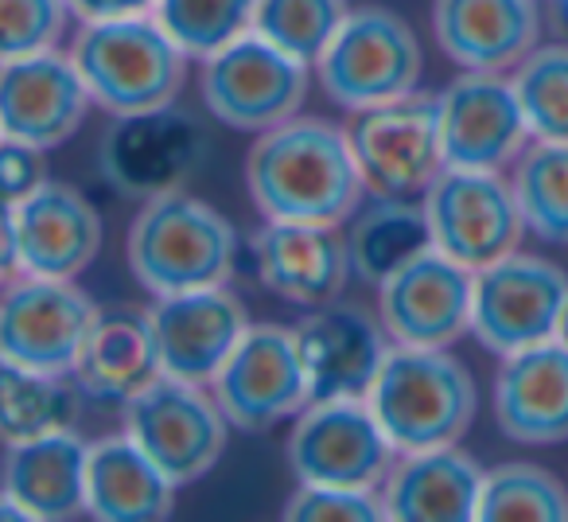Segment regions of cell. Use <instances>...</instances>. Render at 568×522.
<instances>
[{
	"mask_svg": "<svg viewBox=\"0 0 568 522\" xmlns=\"http://www.w3.org/2000/svg\"><path fill=\"white\" fill-rule=\"evenodd\" d=\"M245 188L265 219L320 227H339L366 195L347 129L301 113L257 133L245 157Z\"/></svg>",
	"mask_w": 568,
	"mask_h": 522,
	"instance_id": "cell-1",
	"label": "cell"
},
{
	"mask_svg": "<svg viewBox=\"0 0 568 522\" xmlns=\"http://www.w3.org/2000/svg\"><path fill=\"white\" fill-rule=\"evenodd\" d=\"M20 273V230L17 203L0 199V281H12Z\"/></svg>",
	"mask_w": 568,
	"mask_h": 522,
	"instance_id": "cell-39",
	"label": "cell"
},
{
	"mask_svg": "<svg viewBox=\"0 0 568 522\" xmlns=\"http://www.w3.org/2000/svg\"><path fill=\"white\" fill-rule=\"evenodd\" d=\"M440 51L464 71H510L541 36L537 0H433Z\"/></svg>",
	"mask_w": 568,
	"mask_h": 522,
	"instance_id": "cell-23",
	"label": "cell"
},
{
	"mask_svg": "<svg viewBox=\"0 0 568 522\" xmlns=\"http://www.w3.org/2000/svg\"><path fill=\"white\" fill-rule=\"evenodd\" d=\"M475 273L428 245L378 285V317L394 343L448 348L471 332Z\"/></svg>",
	"mask_w": 568,
	"mask_h": 522,
	"instance_id": "cell-16",
	"label": "cell"
},
{
	"mask_svg": "<svg viewBox=\"0 0 568 522\" xmlns=\"http://www.w3.org/2000/svg\"><path fill=\"white\" fill-rule=\"evenodd\" d=\"M94 309L74 281L17 273L0 285V363L71 374Z\"/></svg>",
	"mask_w": 568,
	"mask_h": 522,
	"instance_id": "cell-14",
	"label": "cell"
},
{
	"mask_svg": "<svg viewBox=\"0 0 568 522\" xmlns=\"http://www.w3.org/2000/svg\"><path fill=\"white\" fill-rule=\"evenodd\" d=\"M149 320L156 335L160 371L183 382H199V387H211L219 367L250 328L242 301L226 285L156 297Z\"/></svg>",
	"mask_w": 568,
	"mask_h": 522,
	"instance_id": "cell-18",
	"label": "cell"
},
{
	"mask_svg": "<svg viewBox=\"0 0 568 522\" xmlns=\"http://www.w3.org/2000/svg\"><path fill=\"white\" fill-rule=\"evenodd\" d=\"M129 270L152 297L226 285L234 273L237 234L211 203L172 191L141 203L129 227Z\"/></svg>",
	"mask_w": 568,
	"mask_h": 522,
	"instance_id": "cell-3",
	"label": "cell"
},
{
	"mask_svg": "<svg viewBox=\"0 0 568 522\" xmlns=\"http://www.w3.org/2000/svg\"><path fill=\"white\" fill-rule=\"evenodd\" d=\"M67 12V0H0V63L55 48Z\"/></svg>",
	"mask_w": 568,
	"mask_h": 522,
	"instance_id": "cell-35",
	"label": "cell"
},
{
	"mask_svg": "<svg viewBox=\"0 0 568 522\" xmlns=\"http://www.w3.org/2000/svg\"><path fill=\"white\" fill-rule=\"evenodd\" d=\"M253 261H257V278L268 293L304 304V309L335 301L351 278L347 238L320 222L268 219L253 234Z\"/></svg>",
	"mask_w": 568,
	"mask_h": 522,
	"instance_id": "cell-21",
	"label": "cell"
},
{
	"mask_svg": "<svg viewBox=\"0 0 568 522\" xmlns=\"http://www.w3.org/2000/svg\"><path fill=\"white\" fill-rule=\"evenodd\" d=\"M206 129L180 106H156L141 113H113L98 141L102 180L125 199H160L183 191L206 160Z\"/></svg>",
	"mask_w": 568,
	"mask_h": 522,
	"instance_id": "cell-6",
	"label": "cell"
},
{
	"mask_svg": "<svg viewBox=\"0 0 568 522\" xmlns=\"http://www.w3.org/2000/svg\"><path fill=\"white\" fill-rule=\"evenodd\" d=\"M20 273L74 281L102 250V219L79 188L43 180L17 203Z\"/></svg>",
	"mask_w": 568,
	"mask_h": 522,
	"instance_id": "cell-20",
	"label": "cell"
},
{
	"mask_svg": "<svg viewBox=\"0 0 568 522\" xmlns=\"http://www.w3.org/2000/svg\"><path fill=\"white\" fill-rule=\"evenodd\" d=\"M568 301V273L537 253H506L475 273L471 335L495 355H514L557 335Z\"/></svg>",
	"mask_w": 568,
	"mask_h": 522,
	"instance_id": "cell-12",
	"label": "cell"
},
{
	"mask_svg": "<svg viewBox=\"0 0 568 522\" xmlns=\"http://www.w3.org/2000/svg\"><path fill=\"white\" fill-rule=\"evenodd\" d=\"M90 444L74 429L9 444L4 488L28 506L32 522H67L87 514Z\"/></svg>",
	"mask_w": 568,
	"mask_h": 522,
	"instance_id": "cell-27",
	"label": "cell"
},
{
	"mask_svg": "<svg viewBox=\"0 0 568 522\" xmlns=\"http://www.w3.org/2000/svg\"><path fill=\"white\" fill-rule=\"evenodd\" d=\"M347 137L358 175L374 199L425 195L428 183L444 172L436 98L420 90L358 110Z\"/></svg>",
	"mask_w": 568,
	"mask_h": 522,
	"instance_id": "cell-10",
	"label": "cell"
},
{
	"mask_svg": "<svg viewBox=\"0 0 568 522\" xmlns=\"http://www.w3.org/2000/svg\"><path fill=\"white\" fill-rule=\"evenodd\" d=\"M428 245H433V230H428L425 207L413 199H374V207L355 214V227L347 234L351 278L382 285L389 273H397Z\"/></svg>",
	"mask_w": 568,
	"mask_h": 522,
	"instance_id": "cell-28",
	"label": "cell"
},
{
	"mask_svg": "<svg viewBox=\"0 0 568 522\" xmlns=\"http://www.w3.org/2000/svg\"><path fill=\"white\" fill-rule=\"evenodd\" d=\"M347 17L343 0H257L253 32L301 63H316Z\"/></svg>",
	"mask_w": 568,
	"mask_h": 522,
	"instance_id": "cell-34",
	"label": "cell"
},
{
	"mask_svg": "<svg viewBox=\"0 0 568 522\" xmlns=\"http://www.w3.org/2000/svg\"><path fill=\"white\" fill-rule=\"evenodd\" d=\"M0 522H32L28 506L20 503V499L12 495L9 488H0Z\"/></svg>",
	"mask_w": 568,
	"mask_h": 522,
	"instance_id": "cell-40",
	"label": "cell"
},
{
	"mask_svg": "<svg viewBox=\"0 0 568 522\" xmlns=\"http://www.w3.org/2000/svg\"><path fill=\"white\" fill-rule=\"evenodd\" d=\"M175 506V483L129 433L90 444L87 514L98 522H164Z\"/></svg>",
	"mask_w": 568,
	"mask_h": 522,
	"instance_id": "cell-26",
	"label": "cell"
},
{
	"mask_svg": "<svg viewBox=\"0 0 568 522\" xmlns=\"http://www.w3.org/2000/svg\"><path fill=\"white\" fill-rule=\"evenodd\" d=\"M510 188L534 238L568 245V141H534L514 160Z\"/></svg>",
	"mask_w": 568,
	"mask_h": 522,
	"instance_id": "cell-30",
	"label": "cell"
},
{
	"mask_svg": "<svg viewBox=\"0 0 568 522\" xmlns=\"http://www.w3.org/2000/svg\"><path fill=\"white\" fill-rule=\"evenodd\" d=\"M420 207H425L436 250L448 253L471 273L514 253L526 234L518 195H514L510 180H503V172L444 168L428 183Z\"/></svg>",
	"mask_w": 568,
	"mask_h": 522,
	"instance_id": "cell-8",
	"label": "cell"
},
{
	"mask_svg": "<svg viewBox=\"0 0 568 522\" xmlns=\"http://www.w3.org/2000/svg\"><path fill=\"white\" fill-rule=\"evenodd\" d=\"M549 4V17H552V24L557 28H565L568 32V0H545Z\"/></svg>",
	"mask_w": 568,
	"mask_h": 522,
	"instance_id": "cell-41",
	"label": "cell"
},
{
	"mask_svg": "<svg viewBox=\"0 0 568 522\" xmlns=\"http://www.w3.org/2000/svg\"><path fill=\"white\" fill-rule=\"evenodd\" d=\"M495 421L518 444L568 441V343L545 340L503 355L495 379Z\"/></svg>",
	"mask_w": 568,
	"mask_h": 522,
	"instance_id": "cell-22",
	"label": "cell"
},
{
	"mask_svg": "<svg viewBox=\"0 0 568 522\" xmlns=\"http://www.w3.org/2000/svg\"><path fill=\"white\" fill-rule=\"evenodd\" d=\"M82 398L87 394L79 390L74 374H43L0 363V441L20 444L74 429Z\"/></svg>",
	"mask_w": 568,
	"mask_h": 522,
	"instance_id": "cell-29",
	"label": "cell"
},
{
	"mask_svg": "<svg viewBox=\"0 0 568 522\" xmlns=\"http://www.w3.org/2000/svg\"><path fill=\"white\" fill-rule=\"evenodd\" d=\"M156 0H67V9L82 20V24H94V20H121V17H144L152 12Z\"/></svg>",
	"mask_w": 568,
	"mask_h": 522,
	"instance_id": "cell-38",
	"label": "cell"
},
{
	"mask_svg": "<svg viewBox=\"0 0 568 522\" xmlns=\"http://www.w3.org/2000/svg\"><path fill=\"white\" fill-rule=\"evenodd\" d=\"M296 332L312 402L316 398H366L389 355V332L358 304H316Z\"/></svg>",
	"mask_w": 568,
	"mask_h": 522,
	"instance_id": "cell-19",
	"label": "cell"
},
{
	"mask_svg": "<svg viewBox=\"0 0 568 522\" xmlns=\"http://www.w3.org/2000/svg\"><path fill=\"white\" fill-rule=\"evenodd\" d=\"M199 90L214 121L237 133H265L301 113L308 94V63L261 40L250 28L211 59H203Z\"/></svg>",
	"mask_w": 568,
	"mask_h": 522,
	"instance_id": "cell-7",
	"label": "cell"
},
{
	"mask_svg": "<svg viewBox=\"0 0 568 522\" xmlns=\"http://www.w3.org/2000/svg\"><path fill=\"white\" fill-rule=\"evenodd\" d=\"M366 402L402 456L459 444L479 410V390L448 348L394 343L378 379L366 390Z\"/></svg>",
	"mask_w": 568,
	"mask_h": 522,
	"instance_id": "cell-2",
	"label": "cell"
},
{
	"mask_svg": "<svg viewBox=\"0 0 568 522\" xmlns=\"http://www.w3.org/2000/svg\"><path fill=\"white\" fill-rule=\"evenodd\" d=\"M211 390L230 425L245 433H265L296 418L312 402L296 332L276 324H250L211 379Z\"/></svg>",
	"mask_w": 568,
	"mask_h": 522,
	"instance_id": "cell-11",
	"label": "cell"
},
{
	"mask_svg": "<svg viewBox=\"0 0 568 522\" xmlns=\"http://www.w3.org/2000/svg\"><path fill=\"white\" fill-rule=\"evenodd\" d=\"M386 519L374 488H335V483H301L284 506V522H378Z\"/></svg>",
	"mask_w": 568,
	"mask_h": 522,
	"instance_id": "cell-36",
	"label": "cell"
},
{
	"mask_svg": "<svg viewBox=\"0 0 568 522\" xmlns=\"http://www.w3.org/2000/svg\"><path fill=\"white\" fill-rule=\"evenodd\" d=\"M557 340H565V343H568V301H565V309H560V324H557Z\"/></svg>",
	"mask_w": 568,
	"mask_h": 522,
	"instance_id": "cell-42",
	"label": "cell"
},
{
	"mask_svg": "<svg viewBox=\"0 0 568 522\" xmlns=\"http://www.w3.org/2000/svg\"><path fill=\"white\" fill-rule=\"evenodd\" d=\"M444 168L503 172L529 141L514 82L503 71H464L436 94Z\"/></svg>",
	"mask_w": 568,
	"mask_h": 522,
	"instance_id": "cell-15",
	"label": "cell"
},
{
	"mask_svg": "<svg viewBox=\"0 0 568 522\" xmlns=\"http://www.w3.org/2000/svg\"><path fill=\"white\" fill-rule=\"evenodd\" d=\"M71 374L82 394L110 405H125L149 382H156L164 371H160L149 309H136V304L94 309Z\"/></svg>",
	"mask_w": 568,
	"mask_h": 522,
	"instance_id": "cell-24",
	"label": "cell"
},
{
	"mask_svg": "<svg viewBox=\"0 0 568 522\" xmlns=\"http://www.w3.org/2000/svg\"><path fill=\"white\" fill-rule=\"evenodd\" d=\"M71 59L94 106L110 113L172 106L187 82V56L152 12L82 24L71 43Z\"/></svg>",
	"mask_w": 568,
	"mask_h": 522,
	"instance_id": "cell-4",
	"label": "cell"
},
{
	"mask_svg": "<svg viewBox=\"0 0 568 522\" xmlns=\"http://www.w3.org/2000/svg\"><path fill=\"white\" fill-rule=\"evenodd\" d=\"M257 0H156L152 17L187 59H211L253 28Z\"/></svg>",
	"mask_w": 568,
	"mask_h": 522,
	"instance_id": "cell-32",
	"label": "cell"
},
{
	"mask_svg": "<svg viewBox=\"0 0 568 522\" xmlns=\"http://www.w3.org/2000/svg\"><path fill=\"white\" fill-rule=\"evenodd\" d=\"M226 413L199 382L160 374L156 382L125 402V433L160 464L175 483L203 480L226 452Z\"/></svg>",
	"mask_w": 568,
	"mask_h": 522,
	"instance_id": "cell-9",
	"label": "cell"
},
{
	"mask_svg": "<svg viewBox=\"0 0 568 522\" xmlns=\"http://www.w3.org/2000/svg\"><path fill=\"white\" fill-rule=\"evenodd\" d=\"M90 106L79 67L59 48L0 63V137L9 141L59 149L82 129Z\"/></svg>",
	"mask_w": 568,
	"mask_h": 522,
	"instance_id": "cell-17",
	"label": "cell"
},
{
	"mask_svg": "<svg viewBox=\"0 0 568 522\" xmlns=\"http://www.w3.org/2000/svg\"><path fill=\"white\" fill-rule=\"evenodd\" d=\"M320 87L343 110H371L417 90L425 56L417 32L389 9H355L316 59Z\"/></svg>",
	"mask_w": 568,
	"mask_h": 522,
	"instance_id": "cell-5",
	"label": "cell"
},
{
	"mask_svg": "<svg viewBox=\"0 0 568 522\" xmlns=\"http://www.w3.org/2000/svg\"><path fill=\"white\" fill-rule=\"evenodd\" d=\"M483 468L456 444L402 452L382 480V511L394 522H475Z\"/></svg>",
	"mask_w": 568,
	"mask_h": 522,
	"instance_id": "cell-25",
	"label": "cell"
},
{
	"mask_svg": "<svg viewBox=\"0 0 568 522\" xmlns=\"http://www.w3.org/2000/svg\"><path fill=\"white\" fill-rule=\"evenodd\" d=\"M48 180V164H43V152L32 144H20L0 137V199L20 203V199L32 195L40 183Z\"/></svg>",
	"mask_w": 568,
	"mask_h": 522,
	"instance_id": "cell-37",
	"label": "cell"
},
{
	"mask_svg": "<svg viewBox=\"0 0 568 522\" xmlns=\"http://www.w3.org/2000/svg\"><path fill=\"white\" fill-rule=\"evenodd\" d=\"M479 522H568V488L541 464H498L483 475Z\"/></svg>",
	"mask_w": 568,
	"mask_h": 522,
	"instance_id": "cell-31",
	"label": "cell"
},
{
	"mask_svg": "<svg viewBox=\"0 0 568 522\" xmlns=\"http://www.w3.org/2000/svg\"><path fill=\"white\" fill-rule=\"evenodd\" d=\"M510 82L529 141H568V48H534Z\"/></svg>",
	"mask_w": 568,
	"mask_h": 522,
	"instance_id": "cell-33",
	"label": "cell"
},
{
	"mask_svg": "<svg viewBox=\"0 0 568 522\" xmlns=\"http://www.w3.org/2000/svg\"><path fill=\"white\" fill-rule=\"evenodd\" d=\"M0 285H4V281H0Z\"/></svg>",
	"mask_w": 568,
	"mask_h": 522,
	"instance_id": "cell-43",
	"label": "cell"
},
{
	"mask_svg": "<svg viewBox=\"0 0 568 522\" xmlns=\"http://www.w3.org/2000/svg\"><path fill=\"white\" fill-rule=\"evenodd\" d=\"M394 460L397 449L366 398H316L288 433V468L301 483L378 491Z\"/></svg>",
	"mask_w": 568,
	"mask_h": 522,
	"instance_id": "cell-13",
	"label": "cell"
}]
</instances>
